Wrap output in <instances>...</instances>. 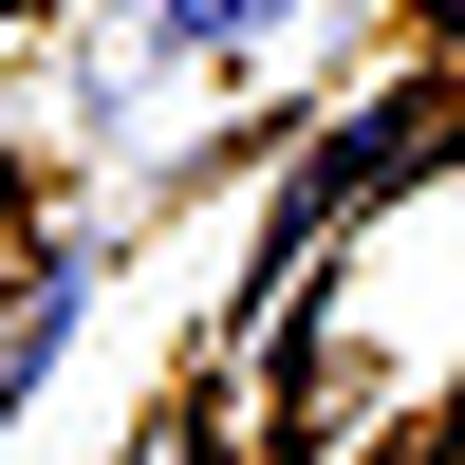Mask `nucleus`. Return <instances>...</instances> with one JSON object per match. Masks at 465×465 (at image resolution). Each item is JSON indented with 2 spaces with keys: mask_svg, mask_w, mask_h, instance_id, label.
I'll return each mask as SVG.
<instances>
[{
  "mask_svg": "<svg viewBox=\"0 0 465 465\" xmlns=\"http://www.w3.org/2000/svg\"><path fill=\"white\" fill-rule=\"evenodd\" d=\"M56 335H74V261L19 298V317H0V391H19V372H56Z\"/></svg>",
  "mask_w": 465,
  "mask_h": 465,
  "instance_id": "obj_1",
  "label": "nucleus"
},
{
  "mask_svg": "<svg viewBox=\"0 0 465 465\" xmlns=\"http://www.w3.org/2000/svg\"><path fill=\"white\" fill-rule=\"evenodd\" d=\"M168 37H261V19H317V0H149Z\"/></svg>",
  "mask_w": 465,
  "mask_h": 465,
  "instance_id": "obj_2",
  "label": "nucleus"
},
{
  "mask_svg": "<svg viewBox=\"0 0 465 465\" xmlns=\"http://www.w3.org/2000/svg\"><path fill=\"white\" fill-rule=\"evenodd\" d=\"M0 223H19V149H0Z\"/></svg>",
  "mask_w": 465,
  "mask_h": 465,
  "instance_id": "obj_3",
  "label": "nucleus"
}]
</instances>
